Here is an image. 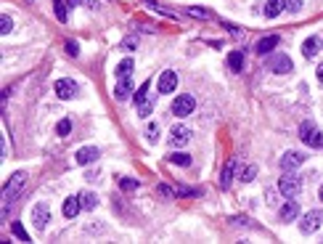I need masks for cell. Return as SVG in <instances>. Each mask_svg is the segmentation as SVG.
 <instances>
[{
    "mask_svg": "<svg viewBox=\"0 0 323 244\" xmlns=\"http://www.w3.org/2000/svg\"><path fill=\"white\" fill-rule=\"evenodd\" d=\"M300 138H302V144L310 146V149H323V133L310 120L300 125Z\"/></svg>",
    "mask_w": 323,
    "mask_h": 244,
    "instance_id": "6da1fadb",
    "label": "cell"
},
{
    "mask_svg": "<svg viewBox=\"0 0 323 244\" xmlns=\"http://www.w3.org/2000/svg\"><path fill=\"white\" fill-rule=\"evenodd\" d=\"M278 191H281L286 199H297V197H300V191H302V181L297 178V175L286 173L284 178L278 181Z\"/></svg>",
    "mask_w": 323,
    "mask_h": 244,
    "instance_id": "7a4b0ae2",
    "label": "cell"
},
{
    "mask_svg": "<svg viewBox=\"0 0 323 244\" xmlns=\"http://www.w3.org/2000/svg\"><path fill=\"white\" fill-rule=\"evenodd\" d=\"M24 183H27V175H24V173H13L11 178H8V183L3 186V199L8 202V205H11L13 197L24 189Z\"/></svg>",
    "mask_w": 323,
    "mask_h": 244,
    "instance_id": "3957f363",
    "label": "cell"
},
{
    "mask_svg": "<svg viewBox=\"0 0 323 244\" xmlns=\"http://www.w3.org/2000/svg\"><path fill=\"white\" fill-rule=\"evenodd\" d=\"M193 109H196V101H193L191 93L175 96V101H172V114H175V117H188Z\"/></svg>",
    "mask_w": 323,
    "mask_h": 244,
    "instance_id": "277c9868",
    "label": "cell"
},
{
    "mask_svg": "<svg viewBox=\"0 0 323 244\" xmlns=\"http://www.w3.org/2000/svg\"><path fill=\"white\" fill-rule=\"evenodd\" d=\"M80 93V85L74 80H69V77H64V80H56V96L58 98H64V101H69V98H74Z\"/></svg>",
    "mask_w": 323,
    "mask_h": 244,
    "instance_id": "5b68a950",
    "label": "cell"
},
{
    "mask_svg": "<svg viewBox=\"0 0 323 244\" xmlns=\"http://www.w3.org/2000/svg\"><path fill=\"white\" fill-rule=\"evenodd\" d=\"M268 66L276 74H289V72H292V58H289L286 53H276V56L268 58Z\"/></svg>",
    "mask_w": 323,
    "mask_h": 244,
    "instance_id": "8992f818",
    "label": "cell"
},
{
    "mask_svg": "<svg viewBox=\"0 0 323 244\" xmlns=\"http://www.w3.org/2000/svg\"><path fill=\"white\" fill-rule=\"evenodd\" d=\"M32 221H35V229H40V231L48 226V221H50V210H48L45 202H37V205L32 207Z\"/></svg>",
    "mask_w": 323,
    "mask_h": 244,
    "instance_id": "52a82bcc",
    "label": "cell"
},
{
    "mask_svg": "<svg viewBox=\"0 0 323 244\" xmlns=\"http://www.w3.org/2000/svg\"><path fill=\"white\" fill-rule=\"evenodd\" d=\"M302 162H305V154H300V151H286L278 165H281V170H284V173H294Z\"/></svg>",
    "mask_w": 323,
    "mask_h": 244,
    "instance_id": "ba28073f",
    "label": "cell"
},
{
    "mask_svg": "<svg viewBox=\"0 0 323 244\" xmlns=\"http://www.w3.org/2000/svg\"><path fill=\"white\" fill-rule=\"evenodd\" d=\"M321 221H323V215L318 213V210H313V213H308L302 218V223H300V231L302 234H316L321 229Z\"/></svg>",
    "mask_w": 323,
    "mask_h": 244,
    "instance_id": "9c48e42d",
    "label": "cell"
},
{
    "mask_svg": "<svg viewBox=\"0 0 323 244\" xmlns=\"http://www.w3.org/2000/svg\"><path fill=\"white\" fill-rule=\"evenodd\" d=\"M188 141H191V130L185 128V125H175V128L169 130V144H172V146L180 149V146L188 144Z\"/></svg>",
    "mask_w": 323,
    "mask_h": 244,
    "instance_id": "30bf717a",
    "label": "cell"
},
{
    "mask_svg": "<svg viewBox=\"0 0 323 244\" xmlns=\"http://www.w3.org/2000/svg\"><path fill=\"white\" fill-rule=\"evenodd\" d=\"M175 88H177V74L172 69L162 72V77H159V93H172Z\"/></svg>",
    "mask_w": 323,
    "mask_h": 244,
    "instance_id": "8fae6325",
    "label": "cell"
},
{
    "mask_svg": "<svg viewBox=\"0 0 323 244\" xmlns=\"http://www.w3.org/2000/svg\"><path fill=\"white\" fill-rule=\"evenodd\" d=\"M278 215H281V221H284V223L297 221V218H300V202H297V199H289L286 205L281 207V213H278Z\"/></svg>",
    "mask_w": 323,
    "mask_h": 244,
    "instance_id": "7c38bea8",
    "label": "cell"
},
{
    "mask_svg": "<svg viewBox=\"0 0 323 244\" xmlns=\"http://www.w3.org/2000/svg\"><path fill=\"white\" fill-rule=\"evenodd\" d=\"M127 96H133V80H130V77H117L114 98H117V101H125Z\"/></svg>",
    "mask_w": 323,
    "mask_h": 244,
    "instance_id": "4fadbf2b",
    "label": "cell"
},
{
    "mask_svg": "<svg viewBox=\"0 0 323 244\" xmlns=\"http://www.w3.org/2000/svg\"><path fill=\"white\" fill-rule=\"evenodd\" d=\"M80 207H82V202H80V197H69V199H64V205H61V213H64V218H77L80 215Z\"/></svg>",
    "mask_w": 323,
    "mask_h": 244,
    "instance_id": "5bb4252c",
    "label": "cell"
},
{
    "mask_svg": "<svg viewBox=\"0 0 323 244\" xmlns=\"http://www.w3.org/2000/svg\"><path fill=\"white\" fill-rule=\"evenodd\" d=\"M98 157H101V151H98L96 146H82V149L77 151V162H80V165H93Z\"/></svg>",
    "mask_w": 323,
    "mask_h": 244,
    "instance_id": "9a60e30c",
    "label": "cell"
},
{
    "mask_svg": "<svg viewBox=\"0 0 323 244\" xmlns=\"http://www.w3.org/2000/svg\"><path fill=\"white\" fill-rule=\"evenodd\" d=\"M278 43H281V37H278V35H268V37H262L260 43H257V53L268 56L270 50H276V48H278Z\"/></svg>",
    "mask_w": 323,
    "mask_h": 244,
    "instance_id": "2e32d148",
    "label": "cell"
},
{
    "mask_svg": "<svg viewBox=\"0 0 323 244\" xmlns=\"http://www.w3.org/2000/svg\"><path fill=\"white\" fill-rule=\"evenodd\" d=\"M284 8H286V0H268L265 16H268V19H276V16L284 13Z\"/></svg>",
    "mask_w": 323,
    "mask_h": 244,
    "instance_id": "e0dca14e",
    "label": "cell"
},
{
    "mask_svg": "<svg viewBox=\"0 0 323 244\" xmlns=\"http://www.w3.org/2000/svg\"><path fill=\"white\" fill-rule=\"evenodd\" d=\"M151 80H146V82H143V85L138 88V93H135L133 98H135V104H138V106H143V104H149V101H151Z\"/></svg>",
    "mask_w": 323,
    "mask_h": 244,
    "instance_id": "ac0fdd59",
    "label": "cell"
},
{
    "mask_svg": "<svg viewBox=\"0 0 323 244\" xmlns=\"http://www.w3.org/2000/svg\"><path fill=\"white\" fill-rule=\"evenodd\" d=\"M318 48H321V40L318 37H308V40H305V45H302L305 58H313V56L318 53Z\"/></svg>",
    "mask_w": 323,
    "mask_h": 244,
    "instance_id": "d6986e66",
    "label": "cell"
},
{
    "mask_svg": "<svg viewBox=\"0 0 323 244\" xmlns=\"http://www.w3.org/2000/svg\"><path fill=\"white\" fill-rule=\"evenodd\" d=\"M228 66H231L233 72H241L244 69V53H241V50H233V53L228 56Z\"/></svg>",
    "mask_w": 323,
    "mask_h": 244,
    "instance_id": "ffe728a7",
    "label": "cell"
},
{
    "mask_svg": "<svg viewBox=\"0 0 323 244\" xmlns=\"http://www.w3.org/2000/svg\"><path fill=\"white\" fill-rule=\"evenodd\" d=\"M133 58H122L120 61V66H117V77H130L133 74Z\"/></svg>",
    "mask_w": 323,
    "mask_h": 244,
    "instance_id": "44dd1931",
    "label": "cell"
},
{
    "mask_svg": "<svg viewBox=\"0 0 323 244\" xmlns=\"http://www.w3.org/2000/svg\"><path fill=\"white\" fill-rule=\"evenodd\" d=\"M169 162H172V165H180V167H188V165H191V157L185 154V151H175V154H169Z\"/></svg>",
    "mask_w": 323,
    "mask_h": 244,
    "instance_id": "7402d4cb",
    "label": "cell"
},
{
    "mask_svg": "<svg viewBox=\"0 0 323 244\" xmlns=\"http://www.w3.org/2000/svg\"><path fill=\"white\" fill-rule=\"evenodd\" d=\"M80 202H82V207H85V210H96V207H98V197L93 194V191H88V194H82V197H80Z\"/></svg>",
    "mask_w": 323,
    "mask_h": 244,
    "instance_id": "603a6c76",
    "label": "cell"
},
{
    "mask_svg": "<svg viewBox=\"0 0 323 244\" xmlns=\"http://www.w3.org/2000/svg\"><path fill=\"white\" fill-rule=\"evenodd\" d=\"M236 170H239V165H236V162H228L225 173H223V189H228V186H231V175H233Z\"/></svg>",
    "mask_w": 323,
    "mask_h": 244,
    "instance_id": "cb8c5ba5",
    "label": "cell"
},
{
    "mask_svg": "<svg viewBox=\"0 0 323 244\" xmlns=\"http://www.w3.org/2000/svg\"><path fill=\"white\" fill-rule=\"evenodd\" d=\"M11 231H13V237H16V239H21V242H29V234L24 231V226H21V223H11Z\"/></svg>",
    "mask_w": 323,
    "mask_h": 244,
    "instance_id": "d4e9b609",
    "label": "cell"
},
{
    "mask_svg": "<svg viewBox=\"0 0 323 244\" xmlns=\"http://www.w3.org/2000/svg\"><path fill=\"white\" fill-rule=\"evenodd\" d=\"M11 27H13L11 16H8V13H3V16H0V32H3V35H8V32H11Z\"/></svg>",
    "mask_w": 323,
    "mask_h": 244,
    "instance_id": "484cf974",
    "label": "cell"
},
{
    "mask_svg": "<svg viewBox=\"0 0 323 244\" xmlns=\"http://www.w3.org/2000/svg\"><path fill=\"white\" fill-rule=\"evenodd\" d=\"M69 130H72V122H69V120H61V122L56 125V133H58V136H69Z\"/></svg>",
    "mask_w": 323,
    "mask_h": 244,
    "instance_id": "4316f807",
    "label": "cell"
},
{
    "mask_svg": "<svg viewBox=\"0 0 323 244\" xmlns=\"http://www.w3.org/2000/svg\"><path fill=\"white\" fill-rule=\"evenodd\" d=\"M254 175H257V167H244V170H241V181H244V183H249V181L254 178Z\"/></svg>",
    "mask_w": 323,
    "mask_h": 244,
    "instance_id": "83f0119b",
    "label": "cell"
},
{
    "mask_svg": "<svg viewBox=\"0 0 323 244\" xmlns=\"http://www.w3.org/2000/svg\"><path fill=\"white\" fill-rule=\"evenodd\" d=\"M56 16H58V21H66V5L61 0H56Z\"/></svg>",
    "mask_w": 323,
    "mask_h": 244,
    "instance_id": "f1b7e54d",
    "label": "cell"
},
{
    "mask_svg": "<svg viewBox=\"0 0 323 244\" xmlns=\"http://www.w3.org/2000/svg\"><path fill=\"white\" fill-rule=\"evenodd\" d=\"M135 186H138V183H135L133 178H122V181H120V189H122V191H133Z\"/></svg>",
    "mask_w": 323,
    "mask_h": 244,
    "instance_id": "f546056e",
    "label": "cell"
},
{
    "mask_svg": "<svg viewBox=\"0 0 323 244\" xmlns=\"http://www.w3.org/2000/svg\"><path fill=\"white\" fill-rule=\"evenodd\" d=\"M157 133H159V128H157V125H154V122H151V125H149V128H146V138L151 141V144H154V141H157Z\"/></svg>",
    "mask_w": 323,
    "mask_h": 244,
    "instance_id": "4dcf8cb0",
    "label": "cell"
},
{
    "mask_svg": "<svg viewBox=\"0 0 323 244\" xmlns=\"http://www.w3.org/2000/svg\"><path fill=\"white\" fill-rule=\"evenodd\" d=\"M188 13L199 16V19H209V11H204V8H188Z\"/></svg>",
    "mask_w": 323,
    "mask_h": 244,
    "instance_id": "1f68e13d",
    "label": "cell"
},
{
    "mask_svg": "<svg viewBox=\"0 0 323 244\" xmlns=\"http://www.w3.org/2000/svg\"><path fill=\"white\" fill-rule=\"evenodd\" d=\"M66 53L69 56H77L80 50H77V43H74V40H69V43H66Z\"/></svg>",
    "mask_w": 323,
    "mask_h": 244,
    "instance_id": "d6a6232c",
    "label": "cell"
},
{
    "mask_svg": "<svg viewBox=\"0 0 323 244\" xmlns=\"http://www.w3.org/2000/svg\"><path fill=\"white\" fill-rule=\"evenodd\" d=\"M300 8H302V0H289V11L292 13H297Z\"/></svg>",
    "mask_w": 323,
    "mask_h": 244,
    "instance_id": "836d02e7",
    "label": "cell"
},
{
    "mask_svg": "<svg viewBox=\"0 0 323 244\" xmlns=\"http://www.w3.org/2000/svg\"><path fill=\"white\" fill-rule=\"evenodd\" d=\"M141 109V117H149L151 114V101H149V104H143V106H138Z\"/></svg>",
    "mask_w": 323,
    "mask_h": 244,
    "instance_id": "e575fe53",
    "label": "cell"
},
{
    "mask_svg": "<svg viewBox=\"0 0 323 244\" xmlns=\"http://www.w3.org/2000/svg\"><path fill=\"white\" fill-rule=\"evenodd\" d=\"M135 43H138V37H135V35L127 37V40H125V48H135Z\"/></svg>",
    "mask_w": 323,
    "mask_h": 244,
    "instance_id": "d590c367",
    "label": "cell"
},
{
    "mask_svg": "<svg viewBox=\"0 0 323 244\" xmlns=\"http://www.w3.org/2000/svg\"><path fill=\"white\" fill-rule=\"evenodd\" d=\"M318 82H323V64H318Z\"/></svg>",
    "mask_w": 323,
    "mask_h": 244,
    "instance_id": "8d00e7d4",
    "label": "cell"
},
{
    "mask_svg": "<svg viewBox=\"0 0 323 244\" xmlns=\"http://www.w3.org/2000/svg\"><path fill=\"white\" fill-rule=\"evenodd\" d=\"M318 197H321V202H323V186H321V191H318Z\"/></svg>",
    "mask_w": 323,
    "mask_h": 244,
    "instance_id": "74e56055",
    "label": "cell"
}]
</instances>
